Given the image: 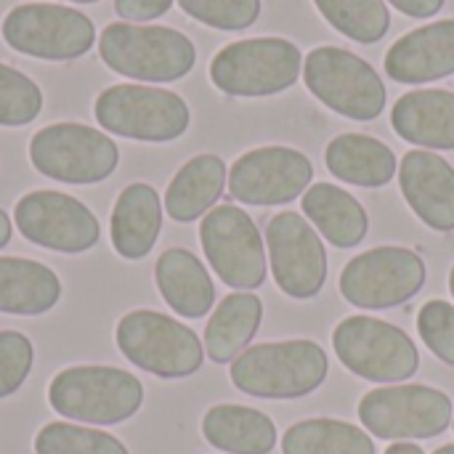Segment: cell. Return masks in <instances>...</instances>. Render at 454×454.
Returning <instances> with one entry per match:
<instances>
[{
    "label": "cell",
    "mask_w": 454,
    "mask_h": 454,
    "mask_svg": "<svg viewBox=\"0 0 454 454\" xmlns=\"http://www.w3.org/2000/svg\"><path fill=\"white\" fill-rule=\"evenodd\" d=\"M32 343L27 335L3 330L0 333V399L16 394L32 370Z\"/></svg>",
    "instance_id": "obj_34"
},
{
    "label": "cell",
    "mask_w": 454,
    "mask_h": 454,
    "mask_svg": "<svg viewBox=\"0 0 454 454\" xmlns=\"http://www.w3.org/2000/svg\"><path fill=\"white\" fill-rule=\"evenodd\" d=\"M333 348L346 370L372 383L410 380L420 367L412 338L391 322L348 317L333 333Z\"/></svg>",
    "instance_id": "obj_7"
},
{
    "label": "cell",
    "mask_w": 454,
    "mask_h": 454,
    "mask_svg": "<svg viewBox=\"0 0 454 454\" xmlns=\"http://www.w3.org/2000/svg\"><path fill=\"white\" fill-rule=\"evenodd\" d=\"M96 120L104 130L136 141H173L189 128L186 101L165 88L112 85L96 98Z\"/></svg>",
    "instance_id": "obj_9"
},
{
    "label": "cell",
    "mask_w": 454,
    "mask_h": 454,
    "mask_svg": "<svg viewBox=\"0 0 454 454\" xmlns=\"http://www.w3.org/2000/svg\"><path fill=\"white\" fill-rule=\"evenodd\" d=\"M98 53L112 72L144 82L181 80L197 61L194 43L184 32L128 21H114L101 32Z\"/></svg>",
    "instance_id": "obj_2"
},
{
    "label": "cell",
    "mask_w": 454,
    "mask_h": 454,
    "mask_svg": "<svg viewBox=\"0 0 454 454\" xmlns=\"http://www.w3.org/2000/svg\"><path fill=\"white\" fill-rule=\"evenodd\" d=\"M359 420L375 439H434L452 426V402L431 386H386L359 402Z\"/></svg>",
    "instance_id": "obj_10"
},
{
    "label": "cell",
    "mask_w": 454,
    "mask_h": 454,
    "mask_svg": "<svg viewBox=\"0 0 454 454\" xmlns=\"http://www.w3.org/2000/svg\"><path fill=\"white\" fill-rule=\"evenodd\" d=\"M450 290H452V295H454V266H452V271H450Z\"/></svg>",
    "instance_id": "obj_40"
},
{
    "label": "cell",
    "mask_w": 454,
    "mask_h": 454,
    "mask_svg": "<svg viewBox=\"0 0 454 454\" xmlns=\"http://www.w3.org/2000/svg\"><path fill=\"white\" fill-rule=\"evenodd\" d=\"M266 247L277 287L295 298L309 301L319 295L327 279V253L322 237L309 226L301 213H279L266 226Z\"/></svg>",
    "instance_id": "obj_14"
},
{
    "label": "cell",
    "mask_w": 454,
    "mask_h": 454,
    "mask_svg": "<svg viewBox=\"0 0 454 454\" xmlns=\"http://www.w3.org/2000/svg\"><path fill=\"white\" fill-rule=\"evenodd\" d=\"M388 3L412 19H431L444 8V0H388Z\"/></svg>",
    "instance_id": "obj_36"
},
{
    "label": "cell",
    "mask_w": 454,
    "mask_h": 454,
    "mask_svg": "<svg viewBox=\"0 0 454 454\" xmlns=\"http://www.w3.org/2000/svg\"><path fill=\"white\" fill-rule=\"evenodd\" d=\"M35 454H128V450L120 439L104 431L69 423H48L35 436Z\"/></svg>",
    "instance_id": "obj_30"
},
{
    "label": "cell",
    "mask_w": 454,
    "mask_h": 454,
    "mask_svg": "<svg viewBox=\"0 0 454 454\" xmlns=\"http://www.w3.org/2000/svg\"><path fill=\"white\" fill-rule=\"evenodd\" d=\"M434 454H454V444H447V447H442V450H436Z\"/></svg>",
    "instance_id": "obj_39"
},
{
    "label": "cell",
    "mask_w": 454,
    "mask_h": 454,
    "mask_svg": "<svg viewBox=\"0 0 454 454\" xmlns=\"http://www.w3.org/2000/svg\"><path fill=\"white\" fill-rule=\"evenodd\" d=\"M386 72L396 82H434L454 72V19L434 21L399 37L386 53Z\"/></svg>",
    "instance_id": "obj_18"
},
{
    "label": "cell",
    "mask_w": 454,
    "mask_h": 454,
    "mask_svg": "<svg viewBox=\"0 0 454 454\" xmlns=\"http://www.w3.org/2000/svg\"><path fill=\"white\" fill-rule=\"evenodd\" d=\"M314 178L311 160L290 146H263L242 154L229 170V192L245 205H285L298 200Z\"/></svg>",
    "instance_id": "obj_16"
},
{
    "label": "cell",
    "mask_w": 454,
    "mask_h": 454,
    "mask_svg": "<svg viewBox=\"0 0 454 454\" xmlns=\"http://www.w3.org/2000/svg\"><path fill=\"white\" fill-rule=\"evenodd\" d=\"M178 5L192 19L226 32L247 29L261 16V0H178Z\"/></svg>",
    "instance_id": "obj_32"
},
{
    "label": "cell",
    "mask_w": 454,
    "mask_h": 454,
    "mask_svg": "<svg viewBox=\"0 0 454 454\" xmlns=\"http://www.w3.org/2000/svg\"><path fill=\"white\" fill-rule=\"evenodd\" d=\"M327 170L354 186L378 189L386 186L396 173V154L383 141L364 133H343L327 144Z\"/></svg>",
    "instance_id": "obj_22"
},
{
    "label": "cell",
    "mask_w": 454,
    "mask_h": 454,
    "mask_svg": "<svg viewBox=\"0 0 454 454\" xmlns=\"http://www.w3.org/2000/svg\"><path fill=\"white\" fill-rule=\"evenodd\" d=\"M229 181V170L221 157L200 154L189 160L168 186L165 210L178 223H192L218 202L223 186Z\"/></svg>",
    "instance_id": "obj_24"
},
{
    "label": "cell",
    "mask_w": 454,
    "mask_h": 454,
    "mask_svg": "<svg viewBox=\"0 0 454 454\" xmlns=\"http://www.w3.org/2000/svg\"><path fill=\"white\" fill-rule=\"evenodd\" d=\"M144 386L117 367H69L48 386V404L61 418L85 426H117L141 410Z\"/></svg>",
    "instance_id": "obj_3"
},
{
    "label": "cell",
    "mask_w": 454,
    "mask_h": 454,
    "mask_svg": "<svg viewBox=\"0 0 454 454\" xmlns=\"http://www.w3.org/2000/svg\"><path fill=\"white\" fill-rule=\"evenodd\" d=\"M319 13L356 43H378L391 27L386 0H314Z\"/></svg>",
    "instance_id": "obj_29"
},
{
    "label": "cell",
    "mask_w": 454,
    "mask_h": 454,
    "mask_svg": "<svg viewBox=\"0 0 454 454\" xmlns=\"http://www.w3.org/2000/svg\"><path fill=\"white\" fill-rule=\"evenodd\" d=\"M43 109L40 88L13 67L0 64V125L19 128L32 122Z\"/></svg>",
    "instance_id": "obj_31"
},
{
    "label": "cell",
    "mask_w": 454,
    "mask_h": 454,
    "mask_svg": "<svg viewBox=\"0 0 454 454\" xmlns=\"http://www.w3.org/2000/svg\"><path fill=\"white\" fill-rule=\"evenodd\" d=\"M74 3H98V0H74Z\"/></svg>",
    "instance_id": "obj_41"
},
{
    "label": "cell",
    "mask_w": 454,
    "mask_h": 454,
    "mask_svg": "<svg viewBox=\"0 0 454 454\" xmlns=\"http://www.w3.org/2000/svg\"><path fill=\"white\" fill-rule=\"evenodd\" d=\"M330 372L327 354L314 340H282L245 348L231 362V383L255 399H301Z\"/></svg>",
    "instance_id": "obj_1"
},
{
    "label": "cell",
    "mask_w": 454,
    "mask_h": 454,
    "mask_svg": "<svg viewBox=\"0 0 454 454\" xmlns=\"http://www.w3.org/2000/svg\"><path fill=\"white\" fill-rule=\"evenodd\" d=\"M8 239H11V221H8V215L0 210V247H5Z\"/></svg>",
    "instance_id": "obj_38"
},
{
    "label": "cell",
    "mask_w": 454,
    "mask_h": 454,
    "mask_svg": "<svg viewBox=\"0 0 454 454\" xmlns=\"http://www.w3.org/2000/svg\"><path fill=\"white\" fill-rule=\"evenodd\" d=\"M61 298L59 277L29 258H0V314L37 317Z\"/></svg>",
    "instance_id": "obj_26"
},
{
    "label": "cell",
    "mask_w": 454,
    "mask_h": 454,
    "mask_svg": "<svg viewBox=\"0 0 454 454\" xmlns=\"http://www.w3.org/2000/svg\"><path fill=\"white\" fill-rule=\"evenodd\" d=\"M306 218L335 247H356L370 229V218L356 197L333 184H314L301 202Z\"/></svg>",
    "instance_id": "obj_25"
},
{
    "label": "cell",
    "mask_w": 454,
    "mask_h": 454,
    "mask_svg": "<svg viewBox=\"0 0 454 454\" xmlns=\"http://www.w3.org/2000/svg\"><path fill=\"white\" fill-rule=\"evenodd\" d=\"M202 250L221 277L223 285L237 290H255L266 279V253L263 237L255 221L234 207L218 205L213 207L200 226Z\"/></svg>",
    "instance_id": "obj_12"
},
{
    "label": "cell",
    "mask_w": 454,
    "mask_h": 454,
    "mask_svg": "<svg viewBox=\"0 0 454 454\" xmlns=\"http://www.w3.org/2000/svg\"><path fill=\"white\" fill-rule=\"evenodd\" d=\"M162 301L184 319L205 317L215 303V285L197 255L181 247H170L154 266Z\"/></svg>",
    "instance_id": "obj_20"
},
{
    "label": "cell",
    "mask_w": 454,
    "mask_h": 454,
    "mask_svg": "<svg viewBox=\"0 0 454 454\" xmlns=\"http://www.w3.org/2000/svg\"><path fill=\"white\" fill-rule=\"evenodd\" d=\"M386 454H426L418 444H407V442H402V444H394V447H388V452Z\"/></svg>",
    "instance_id": "obj_37"
},
{
    "label": "cell",
    "mask_w": 454,
    "mask_h": 454,
    "mask_svg": "<svg viewBox=\"0 0 454 454\" xmlns=\"http://www.w3.org/2000/svg\"><path fill=\"white\" fill-rule=\"evenodd\" d=\"M303 80L325 106L348 120L367 122L386 109V85L380 74L372 64L346 48H314L303 61Z\"/></svg>",
    "instance_id": "obj_5"
},
{
    "label": "cell",
    "mask_w": 454,
    "mask_h": 454,
    "mask_svg": "<svg viewBox=\"0 0 454 454\" xmlns=\"http://www.w3.org/2000/svg\"><path fill=\"white\" fill-rule=\"evenodd\" d=\"M394 130L426 149H454V93L423 88L404 93L391 112Z\"/></svg>",
    "instance_id": "obj_19"
},
{
    "label": "cell",
    "mask_w": 454,
    "mask_h": 454,
    "mask_svg": "<svg viewBox=\"0 0 454 454\" xmlns=\"http://www.w3.org/2000/svg\"><path fill=\"white\" fill-rule=\"evenodd\" d=\"M263 319V303L253 293H231L213 311L205 330V351L210 362H234L255 338Z\"/></svg>",
    "instance_id": "obj_27"
},
{
    "label": "cell",
    "mask_w": 454,
    "mask_h": 454,
    "mask_svg": "<svg viewBox=\"0 0 454 454\" xmlns=\"http://www.w3.org/2000/svg\"><path fill=\"white\" fill-rule=\"evenodd\" d=\"M399 184L412 213L436 231H454V168L439 154L412 149L399 168Z\"/></svg>",
    "instance_id": "obj_17"
},
{
    "label": "cell",
    "mask_w": 454,
    "mask_h": 454,
    "mask_svg": "<svg viewBox=\"0 0 454 454\" xmlns=\"http://www.w3.org/2000/svg\"><path fill=\"white\" fill-rule=\"evenodd\" d=\"M282 454H375V442L351 423L317 418L285 431Z\"/></svg>",
    "instance_id": "obj_28"
},
{
    "label": "cell",
    "mask_w": 454,
    "mask_h": 454,
    "mask_svg": "<svg viewBox=\"0 0 454 454\" xmlns=\"http://www.w3.org/2000/svg\"><path fill=\"white\" fill-rule=\"evenodd\" d=\"M418 333L423 343L444 364L454 367V306L447 301H428L418 314Z\"/></svg>",
    "instance_id": "obj_33"
},
{
    "label": "cell",
    "mask_w": 454,
    "mask_h": 454,
    "mask_svg": "<svg viewBox=\"0 0 454 454\" xmlns=\"http://www.w3.org/2000/svg\"><path fill=\"white\" fill-rule=\"evenodd\" d=\"M5 43L27 56L48 61H69L90 51L96 40L93 21L56 3H24L3 19Z\"/></svg>",
    "instance_id": "obj_11"
},
{
    "label": "cell",
    "mask_w": 454,
    "mask_h": 454,
    "mask_svg": "<svg viewBox=\"0 0 454 454\" xmlns=\"http://www.w3.org/2000/svg\"><path fill=\"white\" fill-rule=\"evenodd\" d=\"M173 0H114V11L125 21H152L168 13Z\"/></svg>",
    "instance_id": "obj_35"
},
{
    "label": "cell",
    "mask_w": 454,
    "mask_h": 454,
    "mask_svg": "<svg viewBox=\"0 0 454 454\" xmlns=\"http://www.w3.org/2000/svg\"><path fill=\"white\" fill-rule=\"evenodd\" d=\"M426 285V263L407 247H375L354 261L340 274V293L356 309L402 306Z\"/></svg>",
    "instance_id": "obj_13"
},
{
    "label": "cell",
    "mask_w": 454,
    "mask_h": 454,
    "mask_svg": "<svg viewBox=\"0 0 454 454\" xmlns=\"http://www.w3.org/2000/svg\"><path fill=\"white\" fill-rule=\"evenodd\" d=\"M19 234L56 253H85L98 242L96 215L74 197L61 192H29L13 207Z\"/></svg>",
    "instance_id": "obj_15"
},
{
    "label": "cell",
    "mask_w": 454,
    "mask_h": 454,
    "mask_svg": "<svg viewBox=\"0 0 454 454\" xmlns=\"http://www.w3.org/2000/svg\"><path fill=\"white\" fill-rule=\"evenodd\" d=\"M202 436L210 447L229 454H269L277 447L271 418L239 404H218L207 410L202 418Z\"/></svg>",
    "instance_id": "obj_23"
},
{
    "label": "cell",
    "mask_w": 454,
    "mask_h": 454,
    "mask_svg": "<svg viewBox=\"0 0 454 454\" xmlns=\"http://www.w3.org/2000/svg\"><path fill=\"white\" fill-rule=\"evenodd\" d=\"M117 348L128 362L165 380L189 378L205 362V348L194 330L146 309L120 319Z\"/></svg>",
    "instance_id": "obj_6"
},
{
    "label": "cell",
    "mask_w": 454,
    "mask_h": 454,
    "mask_svg": "<svg viewBox=\"0 0 454 454\" xmlns=\"http://www.w3.org/2000/svg\"><path fill=\"white\" fill-rule=\"evenodd\" d=\"M162 229V205L149 184H130L114 202L112 210V245L128 258H146Z\"/></svg>",
    "instance_id": "obj_21"
},
{
    "label": "cell",
    "mask_w": 454,
    "mask_h": 454,
    "mask_svg": "<svg viewBox=\"0 0 454 454\" xmlns=\"http://www.w3.org/2000/svg\"><path fill=\"white\" fill-rule=\"evenodd\" d=\"M303 53L285 37H250L221 48L210 64V80L229 96H274L295 85Z\"/></svg>",
    "instance_id": "obj_4"
},
{
    "label": "cell",
    "mask_w": 454,
    "mask_h": 454,
    "mask_svg": "<svg viewBox=\"0 0 454 454\" xmlns=\"http://www.w3.org/2000/svg\"><path fill=\"white\" fill-rule=\"evenodd\" d=\"M32 165L61 184H98L120 162L117 144L96 128L80 122H56L32 136Z\"/></svg>",
    "instance_id": "obj_8"
}]
</instances>
